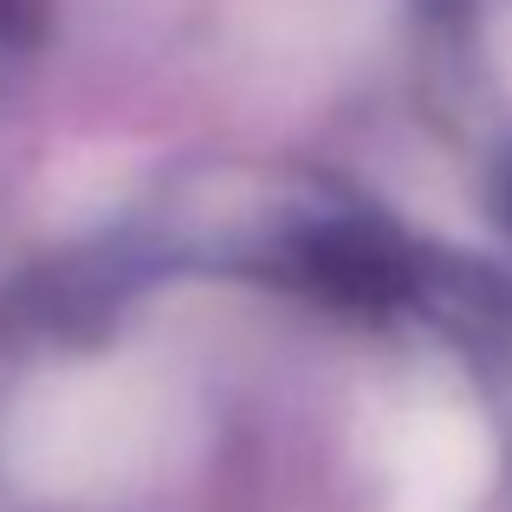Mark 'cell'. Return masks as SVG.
<instances>
[{
  "mask_svg": "<svg viewBox=\"0 0 512 512\" xmlns=\"http://www.w3.org/2000/svg\"><path fill=\"white\" fill-rule=\"evenodd\" d=\"M163 383L130 363L52 370L13 402L7 467L39 500H111L137 487L163 454Z\"/></svg>",
  "mask_w": 512,
  "mask_h": 512,
  "instance_id": "cell-1",
  "label": "cell"
},
{
  "mask_svg": "<svg viewBox=\"0 0 512 512\" xmlns=\"http://www.w3.org/2000/svg\"><path fill=\"white\" fill-rule=\"evenodd\" d=\"M493 480V441L467 409H422L396 441L402 512H461Z\"/></svg>",
  "mask_w": 512,
  "mask_h": 512,
  "instance_id": "cell-2",
  "label": "cell"
}]
</instances>
